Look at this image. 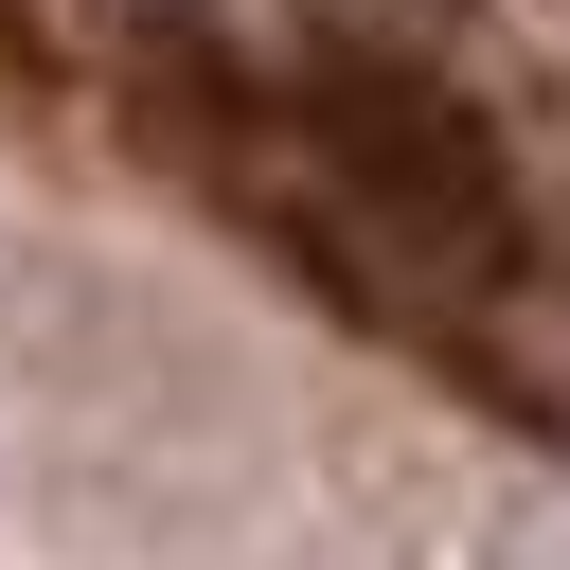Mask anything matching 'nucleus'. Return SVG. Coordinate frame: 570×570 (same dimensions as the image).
<instances>
[]
</instances>
